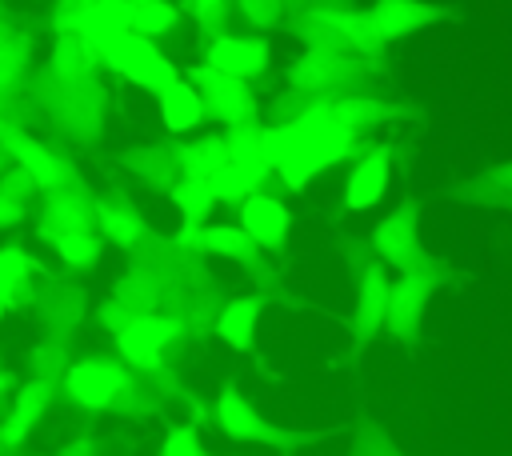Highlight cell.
I'll use <instances>...</instances> for the list:
<instances>
[{"label": "cell", "mask_w": 512, "mask_h": 456, "mask_svg": "<svg viewBox=\"0 0 512 456\" xmlns=\"http://www.w3.org/2000/svg\"><path fill=\"white\" fill-rule=\"evenodd\" d=\"M48 248H52L56 264H60L64 272L84 276V272H96V268H100L108 244L96 236V228H84V232H60V236H52Z\"/></svg>", "instance_id": "28"}, {"label": "cell", "mask_w": 512, "mask_h": 456, "mask_svg": "<svg viewBox=\"0 0 512 456\" xmlns=\"http://www.w3.org/2000/svg\"><path fill=\"white\" fill-rule=\"evenodd\" d=\"M384 300H388V268L380 260L360 264L356 276V296H352V336L356 344H372L384 336Z\"/></svg>", "instance_id": "18"}, {"label": "cell", "mask_w": 512, "mask_h": 456, "mask_svg": "<svg viewBox=\"0 0 512 456\" xmlns=\"http://www.w3.org/2000/svg\"><path fill=\"white\" fill-rule=\"evenodd\" d=\"M260 320H264V296L256 292H240L232 300H224L212 316V336L220 344H228L232 352H248L256 344V332H260Z\"/></svg>", "instance_id": "19"}, {"label": "cell", "mask_w": 512, "mask_h": 456, "mask_svg": "<svg viewBox=\"0 0 512 456\" xmlns=\"http://www.w3.org/2000/svg\"><path fill=\"white\" fill-rule=\"evenodd\" d=\"M156 456H212L208 452V444H204V436H200V428H192V424H168V432H164V440H160V452Z\"/></svg>", "instance_id": "36"}, {"label": "cell", "mask_w": 512, "mask_h": 456, "mask_svg": "<svg viewBox=\"0 0 512 456\" xmlns=\"http://www.w3.org/2000/svg\"><path fill=\"white\" fill-rule=\"evenodd\" d=\"M364 16H368L376 40L388 48V44L408 40V36L432 28L436 20H444V8L432 0H372L364 8Z\"/></svg>", "instance_id": "17"}, {"label": "cell", "mask_w": 512, "mask_h": 456, "mask_svg": "<svg viewBox=\"0 0 512 456\" xmlns=\"http://www.w3.org/2000/svg\"><path fill=\"white\" fill-rule=\"evenodd\" d=\"M128 16H132V0H92L76 36L100 56L116 36L128 32Z\"/></svg>", "instance_id": "26"}, {"label": "cell", "mask_w": 512, "mask_h": 456, "mask_svg": "<svg viewBox=\"0 0 512 456\" xmlns=\"http://www.w3.org/2000/svg\"><path fill=\"white\" fill-rule=\"evenodd\" d=\"M184 24V12L176 8V0H136L132 16H128V32L144 36V40H164Z\"/></svg>", "instance_id": "31"}, {"label": "cell", "mask_w": 512, "mask_h": 456, "mask_svg": "<svg viewBox=\"0 0 512 456\" xmlns=\"http://www.w3.org/2000/svg\"><path fill=\"white\" fill-rule=\"evenodd\" d=\"M368 252L392 272H444L440 256L420 236V208L416 200L392 204L372 228H368Z\"/></svg>", "instance_id": "3"}, {"label": "cell", "mask_w": 512, "mask_h": 456, "mask_svg": "<svg viewBox=\"0 0 512 456\" xmlns=\"http://www.w3.org/2000/svg\"><path fill=\"white\" fill-rule=\"evenodd\" d=\"M392 160L396 148L388 140H368L356 156H348L344 172V208L348 212H372L392 192Z\"/></svg>", "instance_id": "12"}, {"label": "cell", "mask_w": 512, "mask_h": 456, "mask_svg": "<svg viewBox=\"0 0 512 456\" xmlns=\"http://www.w3.org/2000/svg\"><path fill=\"white\" fill-rule=\"evenodd\" d=\"M92 200H96V192L84 180L80 184L52 188V192H40V208L32 216L36 240L48 244L60 232H84V228H92Z\"/></svg>", "instance_id": "16"}, {"label": "cell", "mask_w": 512, "mask_h": 456, "mask_svg": "<svg viewBox=\"0 0 512 456\" xmlns=\"http://www.w3.org/2000/svg\"><path fill=\"white\" fill-rule=\"evenodd\" d=\"M232 12L248 24V32H260V36L288 28V16H292L284 0H232Z\"/></svg>", "instance_id": "33"}, {"label": "cell", "mask_w": 512, "mask_h": 456, "mask_svg": "<svg viewBox=\"0 0 512 456\" xmlns=\"http://www.w3.org/2000/svg\"><path fill=\"white\" fill-rule=\"evenodd\" d=\"M132 388H136V372L116 360L112 352H96V356H72L68 368L60 372V392L68 396V404H76L80 412H120L132 416Z\"/></svg>", "instance_id": "2"}, {"label": "cell", "mask_w": 512, "mask_h": 456, "mask_svg": "<svg viewBox=\"0 0 512 456\" xmlns=\"http://www.w3.org/2000/svg\"><path fill=\"white\" fill-rule=\"evenodd\" d=\"M100 68L112 72L116 80L132 84V88H144V92H160L164 84H172L180 76V68L172 64L168 52H160L156 40H144L136 32H124L116 36L104 52H100Z\"/></svg>", "instance_id": "8"}, {"label": "cell", "mask_w": 512, "mask_h": 456, "mask_svg": "<svg viewBox=\"0 0 512 456\" xmlns=\"http://www.w3.org/2000/svg\"><path fill=\"white\" fill-rule=\"evenodd\" d=\"M68 360H72V340L48 336V332H44V336L32 344V352H28L32 376H48V380H60V372L68 368Z\"/></svg>", "instance_id": "34"}, {"label": "cell", "mask_w": 512, "mask_h": 456, "mask_svg": "<svg viewBox=\"0 0 512 456\" xmlns=\"http://www.w3.org/2000/svg\"><path fill=\"white\" fill-rule=\"evenodd\" d=\"M20 456H28V452H20Z\"/></svg>", "instance_id": "45"}, {"label": "cell", "mask_w": 512, "mask_h": 456, "mask_svg": "<svg viewBox=\"0 0 512 456\" xmlns=\"http://www.w3.org/2000/svg\"><path fill=\"white\" fill-rule=\"evenodd\" d=\"M224 164V132H192L184 140H176V168L180 176H192V180H208L212 168Z\"/></svg>", "instance_id": "27"}, {"label": "cell", "mask_w": 512, "mask_h": 456, "mask_svg": "<svg viewBox=\"0 0 512 456\" xmlns=\"http://www.w3.org/2000/svg\"><path fill=\"white\" fill-rule=\"evenodd\" d=\"M164 196L172 200V208H176L180 224H192V228L208 224V220H212V212H216V200H212L208 184H204V180H192V176H176V180L168 184V192H164Z\"/></svg>", "instance_id": "30"}, {"label": "cell", "mask_w": 512, "mask_h": 456, "mask_svg": "<svg viewBox=\"0 0 512 456\" xmlns=\"http://www.w3.org/2000/svg\"><path fill=\"white\" fill-rule=\"evenodd\" d=\"M36 196H40V188L32 184V176L8 160L0 168V228H20L32 216Z\"/></svg>", "instance_id": "29"}, {"label": "cell", "mask_w": 512, "mask_h": 456, "mask_svg": "<svg viewBox=\"0 0 512 456\" xmlns=\"http://www.w3.org/2000/svg\"><path fill=\"white\" fill-rule=\"evenodd\" d=\"M92 228L104 244L120 248V252H136L148 236H152V224L148 216L140 212V204L120 192V188H108V192H96L92 200Z\"/></svg>", "instance_id": "15"}, {"label": "cell", "mask_w": 512, "mask_h": 456, "mask_svg": "<svg viewBox=\"0 0 512 456\" xmlns=\"http://www.w3.org/2000/svg\"><path fill=\"white\" fill-rule=\"evenodd\" d=\"M88 4H92V0H52V8H48V28H52V36H76L80 24H84Z\"/></svg>", "instance_id": "37"}, {"label": "cell", "mask_w": 512, "mask_h": 456, "mask_svg": "<svg viewBox=\"0 0 512 456\" xmlns=\"http://www.w3.org/2000/svg\"><path fill=\"white\" fill-rule=\"evenodd\" d=\"M176 8L200 28V36L228 28V16H232V0H176Z\"/></svg>", "instance_id": "35"}, {"label": "cell", "mask_w": 512, "mask_h": 456, "mask_svg": "<svg viewBox=\"0 0 512 456\" xmlns=\"http://www.w3.org/2000/svg\"><path fill=\"white\" fill-rule=\"evenodd\" d=\"M348 456H404V452L396 448V440H392L384 428L364 424V428L356 432V440H352V452H348Z\"/></svg>", "instance_id": "38"}, {"label": "cell", "mask_w": 512, "mask_h": 456, "mask_svg": "<svg viewBox=\"0 0 512 456\" xmlns=\"http://www.w3.org/2000/svg\"><path fill=\"white\" fill-rule=\"evenodd\" d=\"M440 276L436 272H396L388 276V300H384V336L392 340H416L424 328V316L436 300Z\"/></svg>", "instance_id": "11"}, {"label": "cell", "mask_w": 512, "mask_h": 456, "mask_svg": "<svg viewBox=\"0 0 512 456\" xmlns=\"http://www.w3.org/2000/svg\"><path fill=\"white\" fill-rule=\"evenodd\" d=\"M32 92L40 96V104H44L52 128L64 132L68 140L88 144V140H96V136L104 132L108 96H104V84H100L96 76H88V80H68V84L40 76Z\"/></svg>", "instance_id": "5"}, {"label": "cell", "mask_w": 512, "mask_h": 456, "mask_svg": "<svg viewBox=\"0 0 512 456\" xmlns=\"http://www.w3.org/2000/svg\"><path fill=\"white\" fill-rule=\"evenodd\" d=\"M304 4H348V0H304Z\"/></svg>", "instance_id": "42"}, {"label": "cell", "mask_w": 512, "mask_h": 456, "mask_svg": "<svg viewBox=\"0 0 512 456\" xmlns=\"http://www.w3.org/2000/svg\"><path fill=\"white\" fill-rule=\"evenodd\" d=\"M96 72H100V56H96L80 36H56V40H52V52H48V60H44V68H40V76L60 80V84H68V80H88V76H96Z\"/></svg>", "instance_id": "25"}, {"label": "cell", "mask_w": 512, "mask_h": 456, "mask_svg": "<svg viewBox=\"0 0 512 456\" xmlns=\"http://www.w3.org/2000/svg\"><path fill=\"white\" fill-rule=\"evenodd\" d=\"M196 252L208 260V256H216V260H232V264H240V268H260L264 260H260V248L244 236V228L236 224V220H208V224H200L196 228Z\"/></svg>", "instance_id": "22"}, {"label": "cell", "mask_w": 512, "mask_h": 456, "mask_svg": "<svg viewBox=\"0 0 512 456\" xmlns=\"http://www.w3.org/2000/svg\"><path fill=\"white\" fill-rule=\"evenodd\" d=\"M108 336H112V356L124 360L132 372H144V368L164 364L168 352L188 340L184 324L172 320V316H164V312L132 316V320H124L116 332H108Z\"/></svg>", "instance_id": "9"}, {"label": "cell", "mask_w": 512, "mask_h": 456, "mask_svg": "<svg viewBox=\"0 0 512 456\" xmlns=\"http://www.w3.org/2000/svg\"><path fill=\"white\" fill-rule=\"evenodd\" d=\"M236 224L260 252H284L292 236V208L272 188H252L244 200H236Z\"/></svg>", "instance_id": "13"}, {"label": "cell", "mask_w": 512, "mask_h": 456, "mask_svg": "<svg viewBox=\"0 0 512 456\" xmlns=\"http://www.w3.org/2000/svg\"><path fill=\"white\" fill-rule=\"evenodd\" d=\"M32 308L44 316V332L48 336L76 340V328L84 324V316H88L92 304H88V292L76 280L56 276V272H44V276H36Z\"/></svg>", "instance_id": "14"}, {"label": "cell", "mask_w": 512, "mask_h": 456, "mask_svg": "<svg viewBox=\"0 0 512 456\" xmlns=\"http://www.w3.org/2000/svg\"><path fill=\"white\" fill-rule=\"evenodd\" d=\"M4 316H8V308H4V304H0V320H4Z\"/></svg>", "instance_id": "44"}, {"label": "cell", "mask_w": 512, "mask_h": 456, "mask_svg": "<svg viewBox=\"0 0 512 456\" xmlns=\"http://www.w3.org/2000/svg\"><path fill=\"white\" fill-rule=\"evenodd\" d=\"M364 84H368V60L340 48H304L284 72V88L300 92L304 100L364 92Z\"/></svg>", "instance_id": "6"}, {"label": "cell", "mask_w": 512, "mask_h": 456, "mask_svg": "<svg viewBox=\"0 0 512 456\" xmlns=\"http://www.w3.org/2000/svg\"><path fill=\"white\" fill-rule=\"evenodd\" d=\"M200 64L224 72V76H236V80H264L276 64V52H272V40L260 36V32H232V28H216L208 36H200Z\"/></svg>", "instance_id": "10"}, {"label": "cell", "mask_w": 512, "mask_h": 456, "mask_svg": "<svg viewBox=\"0 0 512 456\" xmlns=\"http://www.w3.org/2000/svg\"><path fill=\"white\" fill-rule=\"evenodd\" d=\"M156 116H160V128L172 140H184V136H192V132H200L208 124L204 100H200V92L184 76H176L172 84H164L156 92Z\"/></svg>", "instance_id": "20"}, {"label": "cell", "mask_w": 512, "mask_h": 456, "mask_svg": "<svg viewBox=\"0 0 512 456\" xmlns=\"http://www.w3.org/2000/svg\"><path fill=\"white\" fill-rule=\"evenodd\" d=\"M284 4H288L292 12H296V8H304V0H284Z\"/></svg>", "instance_id": "43"}, {"label": "cell", "mask_w": 512, "mask_h": 456, "mask_svg": "<svg viewBox=\"0 0 512 456\" xmlns=\"http://www.w3.org/2000/svg\"><path fill=\"white\" fill-rule=\"evenodd\" d=\"M12 388H16V376H12V372L0 364V412L8 408V396H12Z\"/></svg>", "instance_id": "41"}, {"label": "cell", "mask_w": 512, "mask_h": 456, "mask_svg": "<svg viewBox=\"0 0 512 456\" xmlns=\"http://www.w3.org/2000/svg\"><path fill=\"white\" fill-rule=\"evenodd\" d=\"M56 456H104V444H100L96 436H88V432H80V436H72V440H64V444L56 448Z\"/></svg>", "instance_id": "40"}, {"label": "cell", "mask_w": 512, "mask_h": 456, "mask_svg": "<svg viewBox=\"0 0 512 456\" xmlns=\"http://www.w3.org/2000/svg\"><path fill=\"white\" fill-rule=\"evenodd\" d=\"M460 196H464L468 204H476V208H504L508 196H512V172H508V164H488V168H480L476 176H468V180L460 184Z\"/></svg>", "instance_id": "32"}, {"label": "cell", "mask_w": 512, "mask_h": 456, "mask_svg": "<svg viewBox=\"0 0 512 456\" xmlns=\"http://www.w3.org/2000/svg\"><path fill=\"white\" fill-rule=\"evenodd\" d=\"M208 416L216 424V432L232 444H256V448H276V452H296L300 444H308L312 436L292 432L284 424H272L240 388L236 380H224L220 392L208 400Z\"/></svg>", "instance_id": "4"}, {"label": "cell", "mask_w": 512, "mask_h": 456, "mask_svg": "<svg viewBox=\"0 0 512 456\" xmlns=\"http://www.w3.org/2000/svg\"><path fill=\"white\" fill-rule=\"evenodd\" d=\"M184 80L200 92L204 116H208V124H216L220 132L264 120V104H260V96H256V84L236 80V76H224V72H216V68H208V64H200V60L184 72Z\"/></svg>", "instance_id": "7"}, {"label": "cell", "mask_w": 512, "mask_h": 456, "mask_svg": "<svg viewBox=\"0 0 512 456\" xmlns=\"http://www.w3.org/2000/svg\"><path fill=\"white\" fill-rule=\"evenodd\" d=\"M172 404L180 408V424H192V428H204V424H212V416H208V404H204L196 392L180 388V392L172 396Z\"/></svg>", "instance_id": "39"}, {"label": "cell", "mask_w": 512, "mask_h": 456, "mask_svg": "<svg viewBox=\"0 0 512 456\" xmlns=\"http://www.w3.org/2000/svg\"><path fill=\"white\" fill-rule=\"evenodd\" d=\"M120 164H124V172L136 176L148 192H168V184L180 176V168H176V140H172V136L124 152Z\"/></svg>", "instance_id": "24"}, {"label": "cell", "mask_w": 512, "mask_h": 456, "mask_svg": "<svg viewBox=\"0 0 512 456\" xmlns=\"http://www.w3.org/2000/svg\"><path fill=\"white\" fill-rule=\"evenodd\" d=\"M48 268L40 264V256H32L20 244H0V304L8 312L16 308H32V288L36 276H44Z\"/></svg>", "instance_id": "21"}, {"label": "cell", "mask_w": 512, "mask_h": 456, "mask_svg": "<svg viewBox=\"0 0 512 456\" xmlns=\"http://www.w3.org/2000/svg\"><path fill=\"white\" fill-rule=\"evenodd\" d=\"M260 140H264L272 180L288 192H304L320 172L344 164L348 156H356L368 144L340 116L336 96L304 100V108L288 120H264Z\"/></svg>", "instance_id": "1"}, {"label": "cell", "mask_w": 512, "mask_h": 456, "mask_svg": "<svg viewBox=\"0 0 512 456\" xmlns=\"http://www.w3.org/2000/svg\"><path fill=\"white\" fill-rule=\"evenodd\" d=\"M260 128H264V120L224 132V160L248 180V188H268L272 184V168H268V156H264Z\"/></svg>", "instance_id": "23"}]
</instances>
